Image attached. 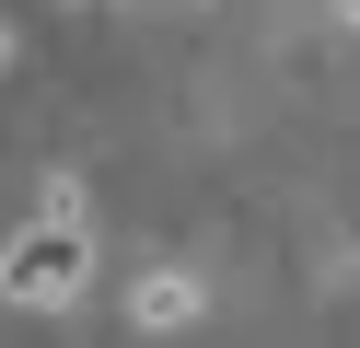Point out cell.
Instances as JSON below:
<instances>
[{
  "label": "cell",
  "instance_id": "obj_1",
  "mask_svg": "<svg viewBox=\"0 0 360 348\" xmlns=\"http://www.w3.org/2000/svg\"><path fill=\"white\" fill-rule=\"evenodd\" d=\"M82 267H94V244H82V209H47V221H24L12 232V255H0V302H70L82 290Z\"/></svg>",
  "mask_w": 360,
  "mask_h": 348
},
{
  "label": "cell",
  "instance_id": "obj_2",
  "mask_svg": "<svg viewBox=\"0 0 360 348\" xmlns=\"http://www.w3.org/2000/svg\"><path fill=\"white\" fill-rule=\"evenodd\" d=\"M128 325H151V337H163V325H198V278H186V267H140Z\"/></svg>",
  "mask_w": 360,
  "mask_h": 348
},
{
  "label": "cell",
  "instance_id": "obj_3",
  "mask_svg": "<svg viewBox=\"0 0 360 348\" xmlns=\"http://www.w3.org/2000/svg\"><path fill=\"white\" fill-rule=\"evenodd\" d=\"M0 70H12V23H0Z\"/></svg>",
  "mask_w": 360,
  "mask_h": 348
},
{
  "label": "cell",
  "instance_id": "obj_4",
  "mask_svg": "<svg viewBox=\"0 0 360 348\" xmlns=\"http://www.w3.org/2000/svg\"><path fill=\"white\" fill-rule=\"evenodd\" d=\"M337 12H360V0H337Z\"/></svg>",
  "mask_w": 360,
  "mask_h": 348
}]
</instances>
